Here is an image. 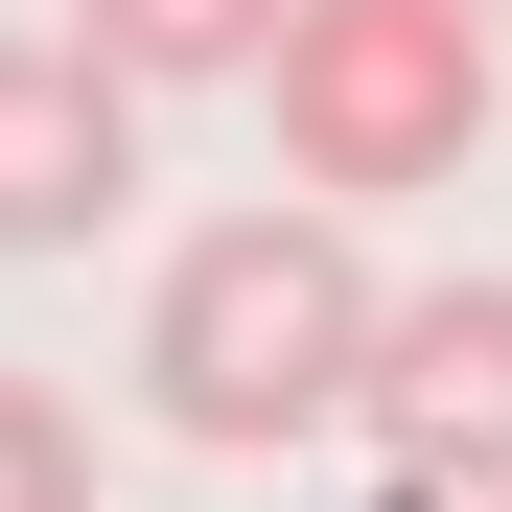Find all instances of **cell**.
Segmentation results:
<instances>
[{"mask_svg":"<svg viewBox=\"0 0 512 512\" xmlns=\"http://www.w3.org/2000/svg\"><path fill=\"white\" fill-rule=\"evenodd\" d=\"M489 512H512V489H489Z\"/></svg>","mask_w":512,"mask_h":512,"instance_id":"cell-7","label":"cell"},{"mask_svg":"<svg viewBox=\"0 0 512 512\" xmlns=\"http://www.w3.org/2000/svg\"><path fill=\"white\" fill-rule=\"evenodd\" d=\"M256 94H280V163L326 210L466 187V140H489V0H303Z\"/></svg>","mask_w":512,"mask_h":512,"instance_id":"cell-2","label":"cell"},{"mask_svg":"<svg viewBox=\"0 0 512 512\" xmlns=\"http://www.w3.org/2000/svg\"><path fill=\"white\" fill-rule=\"evenodd\" d=\"M117 187H140V70L117 47H0V256L117 233Z\"/></svg>","mask_w":512,"mask_h":512,"instance_id":"cell-4","label":"cell"},{"mask_svg":"<svg viewBox=\"0 0 512 512\" xmlns=\"http://www.w3.org/2000/svg\"><path fill=\"white\" fill-rule=\"evenodd\" d=\"M0 512H94V443H70V396L0 373Z\"/></svg>","mask_w":512,"mask_h":512,"instance_id":"cell-6","label":"cell"},{"mask_svg":"<svg viewBox=\"0 0 512 512\" xmlns=\"http://www.w3.org/2000/svg\"><path fill=\"white\" fill-rule=\"evenodd\" d=\"M373 326H396V280L350 256V210L280 187V210H210L163 256L140 373H163L187 443H303V419H373Z\"/></svg>","mask_w":512,"mask_h":512,"instance_id":"cell-1","label":"cell"},{"mask_svg":"<svg viewBox=\"0 0 512 512\" xmlns=\"http://www.w3.org/2000/svg\"><path fill=\"white\" fill-rule=\"evenodd\" d=\"M303 0H70V47H117L140 94H233V70H280Z\"/></svg>","mask_w":512,"mask_h":512,"instance_id":"cell-5","label":"cell"},{"mask_svg":"<svg viewBox=\"0 0 512 512\" xmlns=\"http://www.w3.org/2000/svg\"><path fill=\"white\" fill-rule=\"evenodd\" d=\"M373 443L419 512H489L512 489V280H419L373 326Z\"/></svg>","mask_w":512,"mask_h":512,"instance_id":"cell-3","label":"cell"}]
</instances>
